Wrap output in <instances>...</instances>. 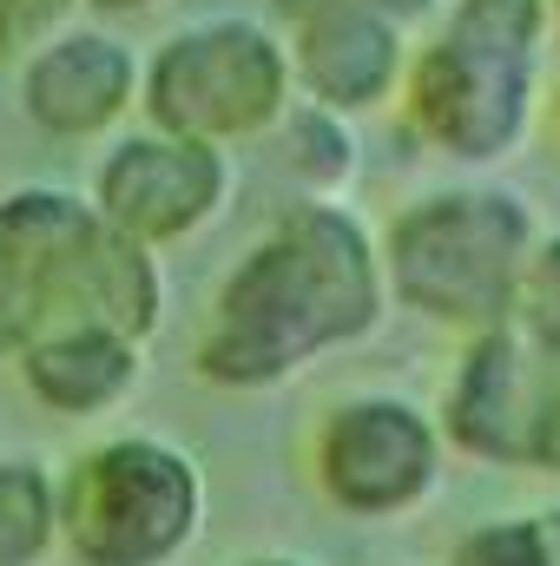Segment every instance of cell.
Listing matches in <instances>:
<instances>
[{
    "label": "cell",
    "mask_w": 560,
    "mask_h": 566,
    "mask_svg": "<svg viewBox=\"0 0 560 566\" xmlns=\"http://www.w3.org/2000/svg\"><path fill=\"white\" fill-rule=\"evenodd\" d=\"M383 316V271L363 224L336 205H290L218 290L198 369L225 389L290 376L303 356L363 336Z\"/></svg>",
    "instance_id": "6da1fadb"
},
{
    "label": "cell",
    "mask_w": 560,
    "mask_h": 566,
    "mask_svg": "<svg viewBox=\"0 0 560 566\" xmlns=\"http://www.w3.org/2000/svg\"><path fill=\"white\" fill-rule=\"evenodd\" d=\"M60 329H113L145 343L158 329L152 251L100 218L73 191L0 198V349H27Z\"/></svg>",
    "instance_id": "7a4b0ae2"
},
{
    "label": "cell",
    "mask_w": 560,
    "mask_h": 566,
    "mask_svg": "<svg viewBox=\"0 0 560 566\" xmlns=\"http://www.w3.org/2000/svg\"><path fill=\"white\" fill-rule=\"evenodd\" d=\"M548 33L554 0H455L448 20L409 53V126L462 165L508 158L535 126Z\"/></svg>",
    "instance_id": "3957f363"
},
{
    "label": "cell",
    "mask_w": 560,
    "mask_h": 566,
    "mask_svg": "<svg viewBox=\"0 0 560 566\" xmlns=\"http://www.w3.org/2000/svg\"><path fill=\"white\" fill-rule=\"evenodd\" d=\"M390 283L396 296L462 329L515 323L521 277L535 264V218L508 191H442L390 224Z\"/></svg>",
    "instance_id": "277c9868"
},
{
    "label": "cell",
    "mask_w": 560,
    "mask_h": 566,
    "mask_svg": "<svg viewBox=\"0 0 560 566\" xmlns=\"http://www.w3.org/2000/svg\"><path fill=\"white\" fill-rule=\"evenodd\" d=\"M290 53L283 27L218 13L165 33L139 73V106L158 133L205 145H238L271 133L290 106Z\"/></svg>",
    "instance_id": "5b68a950"
},
{
    "label": "cell",
    "mask_w": 560,
    "mask_h": 566,
    "mask_svg": "<svg viewBox=\"0 0 560 566\" xmlns=\"http://www.w3.org/2000/svg\"><path fill=\"white\" fill-rule=\"evenodd\" d=\"M198 527V474L165 441H106L60 488V534L80 566H158Z\"/></svg>",
    "instance_id": "8992f818"
},
{
    "label": "cell",
    "mask_w": 560,
    "mask_h": 566,
    "mask_svg": "<svg viewBox=\"0 0 560 566\" xmlns=\"http://www.w3.org/2000/svg\"><path fill=\"white\" fill-rule=\"evenodd\" d=\"M448 441L488 468L560 474V356L521 323L475 329L448 389Z\"/></svg>",
    "instance_id": "52a82bcc"
},
{
    "label": "cell",
    "mask_w": 560,
    "mask_h": 566,
    "mask_svg": "<svg viewBox=\"0 0 560 566\" xmlns=\"http://www.w3.org/2000/svg\"><path fill=\"white\" fill-rule=\"evenodd\" d=\"M225 191H231L225 145L178 139V133H158V126L120 139L93 171L100 218L113 231H126L133 244H145V251L191 238L205 218H218Z\"/></svg>",
    "instance_id": "ba28073f"
},
{
    "label": "cell",
    "mask_w": 560,
    "mask_h": 566,
    "mask_svg": "<svg viewBox=\"0 0 560 566\" xmlns=\"http://www.w3.org/2000/svg\"><path fill=\"white\" fill-rule=\"evenodd\" d=\"M317 481L343 514H403L435 488V428L390 396L343 402L317 434Z\"/></svg>",
    "instance_id": "9c48e42d"
},
{
    "label": "cell",
    "mask_w": 560,
    "mask_h": 566,
    "mask_svg": "<svg viewBox=\"0 0 560 566\" xmlns=\"http://www.w3.org/2000/svg\"><path fill=\"white\" fill-rule=\"evenodd\" d=\"M145 60L106 27H60L20 60V113L46 139H100L139 106Z\"/></svg>",
    "instance_id": "30bf717a"
},
{
    "label": "cell",
    "mask_w": 560,
    "mask_h": 566,
    "mask_svg": "<svg viewBox=\"0 0 560 566\" xmlns=\"http://www.w3.org/2000/svg\"><path fill=\"white\" fill-rule=\"evenodd\" d=\"M283 53H290V80L303 99L330 113H370L403 93L409 27L383 13H310L283 27Z\"/></svg>",
    "instance_id": "8fae6325"
},
{
    "label": "cell",
    "mask_w": 560,
    "mask_h": 566,
    "mask_svg": "<svg viewBox=\"0 0 560 566\" xmlns=\"http://www.w3.org/2000/svg\"><path fill=\"white\" fill-rule=\"evenodd\" d=\"M133 349L139 343H126L113 329H60V336H40L20 349V376H27L33 402H46L60 416H93L133 389V369H139Z\"/></svg>",
    "instance_id": "7c38bea8"
},
{
    "label": "cell",
    "mask_w": 560,
    "mask_h": 566,
    "mask_svg": "<svg viewBox=\"0 0 560 566\" xmlns=\"http://www.w3.org/2000/svg\"><path fill=\"white\" fill-rule=\"evenodd\" d=\"M271 133H278L283 171H290L297 185H310V191L343 185L350 165H356V145H350V133H343V113H330V106H317V99L283 106V119L271 126Z\"/></svg>",
    "instance_id": "4fadbf2b"
},
{
    "label": "cell",
    "mask_w": 560,
    "mask_h": 566,
    "mask_svg": "<svg viewBox=\"0 0 560 566\" xmlns=\"http://www.w3.org/2000/svg\"><path fill=\"white\" fill-rule=\"evenodd\" d=\"M60 534V494L33 461H0V566H33Z\"/></svg>",
    "instance_id": "5bb4252c"
},
{
    "label": "cell",
    "mask_w": 560,
    "mask_h": 566,
    "mask_svg": "<svg viewBox=\"0 0 560 566\" xmlns=\"http://www.w3.org/2000/svg\"><path fill=\"white\" fill-rule=\"evenodd\" d=\"M448 566H554V554L541 521H495V527H475Z\"/></svg>",
    "instance_id": "9a60e30c"
},
{
    "label": "cell",
    "mask_w": 560,
    "mask_h": 566,
    "mask_svg": "<svg viewBox=\"0 0 560 566\" xmlns=\"http://www.w3.org/2000/svg\"><path fill=\"white\" fill-rule=\"evenodd\" d=\"M515 323L560 356V238L535 244V264L521 277V303H515Z\"/></svg>",
    "instance_id": "2e32d148"
},
{
    "label": "cell",
    "mask_w": 560,
    "mask_h": 566,
    "mask_svg": "<svg viewBox=\"0 0 560 566\" xmlns=\"http://www.w3.org/2000/svg\"><path fill=\"white\" fill-rule=\"evenodd\" d=\"M80 0H0V66H20L46 33L66 27Z\"/></svg>",
    "instance_id": "e0dca14e"
},
{
    "label": "cell",
    "mask_w": 560,
    "mask_h": 566,
    "mask_svg": "<svg viewBox=\"0 0 560 566\" xmlns=\"http://www.w3.org/2000/svg\"><path fill=\"white\" fill-rule=\"evenodd\" d=\"M271 13H278V27H297L310 13H383L396 27H416L435 13V0H271Z\"/></svg>",
    "instance_id": "ac0fdd59"
},
{
    "label": "cell",
    "mask_w": 560,
    "mask_h": 566,
    "mask_svg": "<svg viewBox=\"0 0 560 566\" xmlns=\"http://www.w3.org/2000/svg\"><path fill=\"white\" fill-rule=\"evenodd\" d=\"M80 7H93L100 20H139V13H158L165 0H80Z\"/></svg>",
    "instance_id": "d6986e66"
},
{
    "label": "cell",
    "mask_w": 560,
    "mask_h": 566,
    "mask_svg": "<svg viewBox=\"0 0 560 566\" xmlns=\"http://www.w3.org/2000/svg\"><path fill=\"white\" fill-rule=\"evenodd\" d=\"M541 527H548V554H554V566H560V514H541Z\"/></svg>",
    "instance_id": "ffe728a7"
},
{
    "label": "cell",
    "mask_w": 560,
    "mask_h": 566,
    "mask_svg": "<svg viewBox=\"0 0 560 566\" xmlns=\"http://www.w3.org/2000/svg\"><path fill=\"white\" fill-rule=\"evenodd\" d=\"M554 133H560V80H554Z\"/></svg>",
    "instance_id": "44dd1931"
},
{
    "label": "cell",
    "mask_w": 560,
    "mask_h": 566,
    "mask_svg": "<svg viewBox=\"0 0 560 566\" xmlns=\"http://www.w3.org/2000/svg\"><path fill=\"white\" fill-rule=\"evenodd\" d=\"M258 566H290V560H258Z\"/></svg>",
    "instance_id": "7402d4cb"
},
{
    "label": "cell",
    "mask_w": 560,
    "mask_h": 566,
    "mask_svg": "<svg viewBox=\"0 0 560 566\" xmlns=\"http://www.w3.org/2000/svg\"><path fill=\"white\" fill-rule=\"evenodd\" d=\"M554 27H560V0H554Z\"/></svg>",
    "instance_id": "603a6c76"
}]
</instances>
